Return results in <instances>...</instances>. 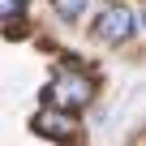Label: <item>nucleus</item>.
Wrapping results in <instances>:
<instances>
[{
  "instance_id": "2",
  "label": "nucleus",
  "mask_w": 146,
  "mask_h": 146,
  "mask_svg": "<svg viewBox=\"0 0 146 146\" xmlns=\"http://www.w3.org/2000/svg\"><path fill=\"white\" fill-rule=\"evenodd\" d=\"M133 35H137V13L129 5H103L99 9V17H95V39L99 43L116 47V43H129Z\"/></svg>"
},
{
  "instance_id": "1",
  "label": "nucleus",
  "mask_w": 146,
  "mask_h": 146,
  "mask_svg": "<svg viewBox=\"0 0 146 146\" xmlns=\"http://www.w3.org/2000/svg\"><path fill=\"white\" fill-rule=\"evenodd\" d=\"M43 95H47V108H60V112H73V116H78V108H86L95 99V78H90L86 69L64 64V69L52 73V82H47Z\"/></svg>"
},
{
  "instance_id": "3",
  "label": "nucleus",
  "mask_w": 146,
  "mask_h": 146,
  "mask_svg": "<svg viewBox=\"0 0 146 146\" xmlns=\"http://www.w3.org/2000/svg\"><path fill=\"white\" fill-rule=\"evenodd\" d=\"M30 129L47 142H69V137H78V116L73 112H60V108H39L30 116Z\"/></svg>"
},
{
  "instance_id": "6",
  "label": "nucleus",
  "mask_w": 146,
  "mask_h": 146,
  "mask_svg": "<svg viewBox=\"0 0 146 146\" xmlns=\"http://www.w3.org/2000/svg\"><path fill=\"white\" fill-rule=\"evenodd\" d=\"M142 26H146V9H142Z\"/></svg>"
},
{
  "instance_id": "5",
  "label": "nucleus",
  "mask_w": 146,
  "mask_h": 146,
  "mask_svg": "<svg viewBox=\"0 0 146 146\" xmlns=\"http://www.w3.org/2000/svg\"><path fill=\"white\" fill-rule=\"evenodd\" d=\"M26 13V0H0V22H17Z\"/></svg>"
},
{
  "instance_id": "4",
  "label": "nucleus",
  "mask_w": 146,
  "mask_h": 146,
  "mask_svg": "<svg viewBox=\"0 0 146 146\" xmlns=\"http://www.w3.org/2000/svg\"><path fill=\"white\" fill-rule=\"evenodd\" d=\"M86 5H90V0H52V13H56L60 22H78V17L86 13Z\"/></svg>"
}]
</instances>
